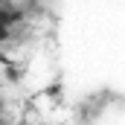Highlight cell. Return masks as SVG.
Wrapping results in <instances>:
<instances>
[{"instance_id": "6da1fadb", "label": "cell", "mask_w": 125, "mask_h": 125, "mask_svg": "<svg viewBox=\"0 0 125 125\" xmlns=\"http://www.w3.org/2000/svg\"><path fill=\"white\" fill-rule=\"evenodd\" d=\"M0 21L6 23V26H18V23H23L26 21V9H21L15 0H0Z\"/></svg>"}, {"instance_id": "7a4b0ae2", "label": "cell", "mask_w": 125, "mask_h": 125, "mask_svg": "<svg viewBox=\"0 0 125 125\" xmlns=\"http://www.w3.org/2000/svg\"><path fill=\"white\" fill-rule=\"evenodd\" d=\"M3 73H6V79H9V82H21V79H23V67H18L12 58L3 64Z\"/></svg>"}, {"instance_id": "3957f363", "label": "cell", "mask_w": 125, "mask_h": 125, "mask_svg": "<svg viewBox=\"0 0 125 125\" xmlns=\"http://www.w3.org/2000/svg\"><path fill=\"white\" fill-rule=\"evenodd\" d=\"M9 38H12V26H6V23L0 21V44H6Z\"/></svg>"}, {"instance_id": "277c9868", "label": "cell", "mask_w": 125, "mask_h": 125, "mask_svg": "<svg viewBox=\"0 0 125 125\" xmlns=\"http://www.w3.org/2000/svg\"><path fill=\"white\" fill-rule=\"evenodd\" d=\"M9 58H12V55H6V52H3V50H0V67H3V64L9 61Z\"/></svg>"}]
</instances>
